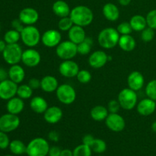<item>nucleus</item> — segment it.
Here are the masks:
<instances>
[{"label":"nucleus","instance_id":"obj_1","mask_svg":"<svg viewBox=\"0 0 156 156\" xmlns=\"http://www.w3.org/2000/svg\"><path fill=\"white\" fill-rule=\"evenodd\" d=\"M69 17L76 25L86 27L92 23L94 14L91 9L85 5H77L71 9Z\"/></svg>","mask_w":156,"mask_h":156},{"label":"nucleus","instance_id":"obj_2","mask_svg":"<svg viewBox=\"0 0 156 156\" xmlns=\"http://www.w3.org/2000/svg\"><path fill=\"white\" fill-rule=\"evenodd\" d=\"M120 34L117 28L109 27L104 28L100 31L98 36V44L102 48L110 50L118 45Z\"/></svg>","mask_w":156,"mask_h":156},{"label":"nucleus","instance_id":"obj_3","mask_svg":"<svg viewBox=\"0 0 156 156\" xmlns=\"http://www.w3.org/2000/svg\"><path fill=\"white\" fill-rule=\"evenodd\" d=\"M50 148V144L46 139L36 137L27 145L26 154L27 156H47Z\"/></svg>","mask_w":156,"mask_h":156},{"label":"nucleus","instance_id":"obj_4","mask_svg":"<svg viewBox=\"0 0 156 156\" xmlns=\"http://www.w3.org/2000/svg\"><path fill=\"white\" fill-rule=\"evenodd\" d=\"M21 40L24 45L33 48L41 41V34L34 25L24 26L21 31Z\"/></svg>","mask_w":156,"mask_h":156},{"label":"nucleus","instance_id":"obj_5","mask_svg":"<svg viewBox=\"0 0 156 156\" xmlns=\"http://www.w3.org/2000/svg\"><path fill=\"white\" fill-rule=\"evenodd\" d=\"M117 101L120 103V107L126 111H131L136 106L138 103V96L136 91L126 88L120 91L117 97Z\"/></svg>","mask_w":156,"mask_h":156},{"label":"nucleus","instance_id":"obj_6","mask_svg":"<svg viewBox=\"0 0 156 156\" xmlns=\"http://www.w3.org/2000/svg\"><path fill=\"white\" fill-rule=\"evenodd\" d=\"M23 50L18 44H7L4 51L2 53L3 59L9 65H15L21 61Z\"/></svg>","mask_w":156,"mask_h":156},{"label":"nucleus","instance_id":"obj_7","mask_svg":"<svg viewBox=\"0 0 156 156\" xmlns=\"http://www.w3.org/2000/svg\"><path fill=\"white\" fill-rule=\"evenodd\" d=\"M56 53L58 57L62 60L73 59L78 54L77 44L69 40L61 41L56 47Z\"/></svg>","mask_w":156,"mask_h":156},{"label":"nucleus","instance_id":"obj_8","mask_svg":"<svg viewBox=\"0 0 156 156\" xmlns=\"http://www.w3.org/2000/svg\"><path fill=\"white\" fill-rule=\"evenodd\" d=\"M56 94L59 101L65 105H72L76 99V90L69 84L64 83L59 85L56 91Z\"/></svg>","mask_w":156,"mask_h":156},{"label":"nucleus","instance_id":"obj_9","mask_svg":"<svg viewBox=\"0 0 156 156\" xmlns=\"http://www.w3.org/2000/svg\"><path fill=\"white\" fill-rule=\"evenodd\" d=\"M21 123L19 117L15 114H5L0 117V131L11 133L18 129Z\"/></svg>","mask_w":156,"mask_h":156},{"label":"nucleus","instance_id":"obj_10","mask_svg":"<svg viewBox=\"0 0 156 156\" xmlns=\"http://www.w3.org/2000/svg\"><path fill=\"white\" fill-rule=\"evenodd\" d=\"M105 121L107 127L110 130L115 133L121 132L126 126L124 118L118 114V113H110Z\"/></svg>","mask_w":156,"mask_h":156},{"label":"nucleus","instance_id":"obj_11","mask_svg":"<svg viewBox=\"0 0 156 156\" xmlns=\"http://www.w3.org/2000/svg\"><path fill=\"white\" fill-rule=\"evenodd\" d=\"M41 41L43 44L48 48L56 47L62 41V34L59 30L49 29L41 35Z\"/></svg>","mask_w":156,"mask_h":156},{"label":"nucleus","instance_id":"obj_12","mask_svg":"<svg viewBox=\"0 0 156 156\" xmlns=\"http://www.w3.org/2000/svg\"><path fill=\"white\" fill-rule=\"evenodd\" d=\"M18 84L8 79L0 82V98L5 101L15 97L18 91Z\"/></svg>","mask_w":156,"mask_h":156},{"label":"nucleus","instance_id":"obj_13","mask_svg":"<svg viewBox=\"0 0 156 156\" xmlns=\"http://www.w3.org/2000/svg\"><path fill=\"white\" fill-rule=\"evenodd\" d=\"M41 55L34 48H28L24 50L21 56V62L24 66L30 68L36 67L41 63Z\"/></svg>","mask_w":156,"mask_h":156},{"label":"nucleus","instance_id":"obj_14","mask_svg":"<svg viewBox=\"0 0 156 156\" xmlns=\"http://www.w3.org/2000/svg\"><path fill=\"white\" fill-rule=\"evenodd\" d=\"M79 70V64L72 59L63 60L59 66V73L66 78L76 77Z\"/></svg>","mask_w":156,"mask_h":156},{"label":"nucleus","instance_id":"obj_15","mask_svg":"<svg viewBox=\"0 0 156 156\" xmlns=\"http://www.w3.org/2000/svg\"><path fill=\"white\" fill-rule=\"evenodd\" d=\"M18 18L25 26L34 25L39 19V13L34 8H24L19 12Z\"/></svg>","mask_w":156,"mask_h":156},{"label":"nucleus","instance_id":"obj_16","mask_svg":"<svg viewBox=\"0 0 156 156\" xmlns=\"http://www.w3.org/2000/svg\"><path fill=\"white\" fill-rule=\"evenodd\" d=\"M108 61V56L103 50H96L88 57V64L94 69H101L105 66Z\"/></svg>","mask_w":156,"mask_h":156},{"label":"nucleus","instance_id":"obj_17","mask_svg":"<svg viewBox=\"0 0 156 156\" xmlns=\"http://www.w3.org/2000/svg\"><path fill=\"white\" fill-rule=\"evenodd\" d=\"M156 110L155 101L147 98L140 101L136 105V111L139 114L143 117H148L153 114Z\"/></svg>","mask_w":156,"mask_h":156},{"label":"nucleus","instance_id":"obj_18","mask_svg":"<svg viewBox=\"0 0 156 156\" xmlns=\"http://www.w3.org/2000/svg\"><path fill=\"white\" fill-rule=\"evenodd\" d=\"M128 88L138 91L143 88L145 84V79L143 75L139 71H133L127 77Z\"/></svg>","mask_w":156,"mask_h":156},{"label":"nucleus","instance_id":"obj_19","mask_svg":"<svg viewBox=\"0 0 156 156\" xmlns=\"http://www.w3.org/2000/svg\"><path fill=\"white\" fill-rule=\"evenodd\" d=\"M63 113L62 109L58 106L49 107L44 113V119L50 124H56L62 118Z\"/></svg>","mask_w":156,"mask_h":156},{"label":"nucleus","instance_id":"obj_20","mask_svg":"<svg viewBox=\"0 0 156 156\" xmlns=\"http://www.w3.org/2000/svg\"><path fill=\"white\" fill-rule=\"evenodd\" d=\"M69 40L76 44H79L86 38V33L83 27L74 25L68 31Z\"/></svg>","mask_w":156,"mask_h":156},{"label":"nucleus","instance_id":"obj_21","mask_svg":"<svg viewBox=\"0 0 156 156\" xmlns=\"http://www.w3.org/2000/svg\"><path fill=\"white\" fill-rule=\"evenodd\" d=\"M59 87L57 79L53 76H45L41 79V88L47 93H52L56 91Z\"/></svg>","mask_w":156,"mask_h":156},{"label":"nucleus","instance_id":"obj_22","mask_svg":"<svg viewBox=\"0 0 156 156\" xmlns=\"http://www.w3.org/2000/svg\"><path fill=\"white\" fill-rule=\"evenodd\" d=\"M9 79L16 84H20L25 78V72L24 68L18 64L11 66L9 71Z\"/></svg>","mask_w":156,"mask_h":156},{"label":"nucleus","instance_id":"obj_23","mask_svg":"<svg viewBox=\"0 0 156 156\" xmlns=\"http://www.w3.org/2000/svg\"><path fill=\"white\" fill-rule=\"evenodd\" d=\"M102 13H103L105 18L110 21H117L120 14L118 7L114 3L111 2L106 3L103 6Z\"/></svg>","mask_w":156,"mask_h":156},{"label":"nucleus","instance_id":"obj_24","mask_svg":"<svg viewBox=\"0 0 156 156\" xmlns=\"http://www.w3.org/2000/svg\"><path fill=\"white\" fill-rule=\"evenodd\" d=\"M24 108V101L19 97H14L9 99L6 104V109H7L8 113L15 114V115L21 114Z\"/></svg>","mask_w":156,"mask_h":156},{"label":"nucleus","instance_id":"obj_25","mask_svg":"<svg viewBox=\"0 0 156 156\" xmlns=\"http://www.w3.org/2000/svg\"><path fill=\"white\" fill-rule=\"evenodd\" d=\"M53 12L59 18L69 16L71 9L66 2L63 0H57L55 2L52 6Z\"/></svg>","mask_w":156,"mask_h":156},{"label":"nucleus","instance_id":"obj_26","mask_svg":"<svg viewBox=\"0 0 156 156\" xmlns=\"http://www.w3.org/2000/svg\"><path fill=\"white\" fill-rule=\"evenodd\" d=\"M30 107L34 112L39 114H44L49 108L47 101L41 96H35L32 98L30 101Z\"/></svg>","mask_w":156,"mask_h":156},{"label":"nucleus","instance_id":"obj_27","mask_svg":"<svg viewBox=\"0 0 156 156\" xmlns=\"http://www.w3.org/2000/svg\"><path fill=\"white\" fill-rule=\"evenodd\" d=\"M118 46L121 50L125 52H131L135 49L136 46L135 38L130 34L120 35L119 39Z\"/></svg>","mask_w":156,"mask_h":156},{"label":"nucleus","instance_id":"obj_28","mask_svg":"<svg viewBox=\"0 0 156 156\" xmlns=\"http://www.w3.org/2000/svg\"><path fill=\"white\" fill-rule=\"evenodd\" d=\"M108 108L102 105H97L94 106L90 111V115L91 117L97 122H101L106 120L107 117L109 114Z\"/></svg>","mask_w":156,"mask_h":156},{"label":"nucleus","instance_id":"obj_29","mask_svg":"<svg viewBox=\"0 0 156 156\" xmlns=\"http://www.w3.org/2000/svg\"><path fill=\"white\" fill-rule=\"evenodd\" d=\"M129 22L134 31H142L146 27H148L146 17L141 15H135L132 16Z\"/></svg>","mask_w":156,"mask_h":156},{"label":"nucleus","instance_id":"obj_30","mask_svg":"<svg viewBox=\"0 0 156 156\" xmlns=\"http://www.w3.org/2000/svg\"><path fill=\"white\" fill-rule=\"evenodd\" d=\"M9 148L10 152L13 155H21L26 153L27 146L21 140H14L12 141H11Z\"/></svg>","mask_w":156,"mask_h":156},{"label":"nucleus","instance_id":"obj_31","mask_svg":"<svg viewBox=\"0 0 156 156\" xmlns=\"http://www.w3.org/2000/svg\"><path fill=\"white\" fill-rule=\"evenodd\" d=\"M93 46V40L90 37H87L77 45L78 49V53L82 56H85V55L89 54L91 52V48Z\"/></svg>","mask_w":156,"mask_h":156},{"label":"nucleus","instance_id":"obj_32","mask_svg":"<svg viewBox=\"0 0 156 156\" xmlns=\"http://www.w3.org/2000/svg\"><path fill=\"white\" fill-rule=\"evenodd\" d=\"M19 40H21V32L15 29H11L8 30L4 35V41L7 44H18Z\"/></svg>","mask_w":156,"mask_h":156},{"label":"nucleus","instance_id":"obj_33","mask_svg":"<svg viewBox=\"0 0 156 156\" xmlns=\"http://www.w3.org/2000/svg\"><path fill=\"white\" fill-rule=\"evenodd\" d=\"M33 94V89L28 85V84H23L18 87V91H17V95L20 98L25 100L29 99L32 97Z\"/></svg>","mask_w":156,"mask_h":156},{"label":"nucleus","instance_id":"obj_34","mask_svg":"<svg viewBox=\"0 0 156 156\" xmlns=\"http://www.w3.org/2000/svg\"><path fill=\"white\" fill-rule=\"evenodd\" d=\"M90 147L92 152L97 154H102L107 150V143L101 139H94V142Z\"/></svg>","mask_w":156,"mask_h":156},{"label":"nucleus","instance_id":"obj_35","mask_svg":"<svg viewBox=\"0 0 156 156\" xmlns=\"http://www.w3.org/2000/svg\"><path fill=\"white\" fill-rule=\"evenodd\" d=\"M73 152V156H91L92 154L91 147L83 143L76 146Z\"/></svg>","mask_w":156,"mask_h":156},{"label":"nucleus","instance_id":"obj_36","mask_svg":"<svg viewBox=\"0 0 156 156\" xmlns=\"http://www.w3.org/2000/svg\"><path fill=\"white\" fill-rule=\"evenodd\" d=\"M73 25L74 23L69 16L60 18L59 21H58V28L61 31H69Z\"/></svg>","mask_w":156,"mask_h":156},{"label":"nucleus","instance_id":"obj_37","mask_svg":"<svg viewBox=\"0 0 156 156\" xmlns=\"http://www.w3.org/2000/svg\"><path fill=\"white\" fill-rule=\"evenodd\" d=\"M146 94L147 98L156 101V79L150 81L146 85Z\"/></svg>","mask_w":156,"mask_h":156},{"label":"nucleus","instance_id":"obj_38","mask_svg":"<svg viewBox=\"0 0 156 156\" xmlns=\"http://www.w3.org/2000/svg\"><path fill=\"white\" fill-rule=\"evenodd\" d=\"M91 74L88 70L82 69L79 70L76 76V79L79 81V82L82 84H87L91 80Z\"/></svg>","mask_w":156,"mask_h":156},{"label":"nucleus","instance_id":"obj_39","mask_svg":"<svg viewBox=\"0 0 156 156\" xmlns=\"http://www.w3.org/2000/svg\"><path fill=\"white\" fill-rule=\"evenodd\" d=\"M155 37V30L149 27H146L141 31V39L143 42H151Z\"/></svg>","mask_w":156,"mask_h":156},{"label":"nucleus","instance_id":"obj_40","mask_svg":"<svg viewBox=\"0 0 156 156\" xmlns=\"http://www.w3.org/2000/svg\"><path fill=\"white\" fill-rule=\"evenodd\" d=\"M117 30L120 35L130 34L133 32L132 27H131L129 22H127V21H123V22L118 24Z\"/></svg>","mask_w":156,"mask_h":156},{"label":"nucleus","instance_id":"obj_41","mask_svg":"<svg viewBox=\"0 0 156 156\" xmlns=\"http://www.w3.org/2000/svg\"><path fill=\"white\" fill-rule=\"evenodd\" d=\"M148 27L156 30V9L149 12L146 17Z\"/></svg>","mask_w":156,"mask_h":156},{"label":"nucleus","instance_id":"obj_42","mask_svg":"<svg viewBox=\"0 0 156 156\" xmlns=\"http://www.w3.org/2000/svg\"><path fill=\"white\" fill-rule=\"evenodd\" d=\"M11 141L7 133L0 131V149H6L9 148Z\"/></svg>","mask_w":156,"mask_h":156},{"label":"nucleus","instance_id":"obj_43","mask_svg":"<svg viewBox=\"0 0 156 156\" xmlns=\"http://www.w3.org/2000/svg\"><path fill=\"white\" fill-rule=\"evenodd\" d=\"M107 108H108L109 113H118V111H120V108H121V107H120L118 101L111 100L108 102Z\"/></svg>","mask_w":156,"mask_h":156},{"label":"nucleus","instance_id":"obj_44","mask_svg":"<svg viewBox=\"0 0 156 156\" xmlns=\"http://www.w3.org/2000/svg\"><path fill=\"white\" fill-rule=\"evenodd\" d=\"M24 24L21 22L19 20V18H16V19H14L12 21V29H15V30H18V31L21 32V30L24 29Z\"/></svg>","mask_w":156,"mask_h":156},{"label":"nucleus","instance_id":"obj_45","mask_svg":"<svg viewBox=\"0 0 156 156\" xmlns=\"http://www.w3.org/2000/svg\"><path fill=\"white\" fill-rule=\"evenodd\" d=\"M28 85L33 90L38 89V88H41V80L37 79V78H31L28 81Z\"/></svg>","mask_w":156,"mask_h":156},{"label":"nucleus","instance_id":"obj_46","mask_svg":"<svg viewBox=\"0 0 156 156\" xmlns=\"http://www.w3.org/2000/svg\"><path fill=\"white\" fill-rule=\"evenodd\" d=\"M48 139L49 140L52 142H54V143H57L58 141L60 139V136H59V133L56 130H51L48 133Z\"/></svg>","mask_w":156,"mask_h":156},{"label":"nucleus","instance_id":"obj_47","mask_svg":"<svg viewBox=\"0 0 156 156\" xmlns=\"http://www.w3.org/2000/svg\"><path fill=\"white\" fill-rule=\"evenodd\" d=\"M61 152H62V149L59 147V146H51L50 148V150H49V156H60Z\"/></svg>","mask_w":156,"mask_h":156},{"label":"nucleus","instance_id":"obj_48","mask_svg":"<svg viewBox=\"0 0 156 156\" xmlns=\"http://www.w3.org/2000/svg\"><path fill=\"white\" fill-rule=\"evenodd\" d=\"M94 139L95 138L92 135H91V134H87V135H85L82 137V143L87 145V146H91L92 143L94 142Z\"/></svg>","mask_w":156,"mask_h":156},{"label":"nucleus","instance_id":"obj_49","mask_svg":"<svg viewBox=\"0 0 156 156\" xmlns=\"http://www.w3.org/2000/svg\"><path fill=\"white\" fill-rule=\"evenodd\" d=\"M9 79V73L4 69H0V82Z\"/></svg>","mask_w":156,"mask_h":156},{"label":"nucleus","instance_id":"obj_50","mask_svg":"<svg viewBox=\"0 0 156 156\" xmlns=\"http://www.w3.org/2000/svg\"><path fill=\"white\" fill-rule=\"evenodd\" d=\"M60 156H73V152L69 149H62Z\"/></svg>","mask_w":156,"mask_h":156},{"label":"nucleus","instance_id":"obj_51","mask_svg":"<svg viewBox=\"0 0 156 156\" xmlns=\"http://www.w3.org/2000/svg\"><path fill=\"white\" fill-rule=\"evenodd\" d=\"M7 44H6L5 41L4 40H0V53H2L4 51V50L5 49Z\"/></svg>","mask_w":156,"mask_h":156},{"label":"nucleus","instance_id":"obj_52","mask_svg":"<svg viewBox=\"0 0 156 156\" xmlns=\"http://www.w3.org/2000/svg\"><path fill=\"white\" fill-rule=\"evenodd\" d=\"M131 1H132V0H118V2L120 3V5H121L122 6H127L130 4Z\"/></svg>","mask_w":156,"mask_h":156},{"label":"nucleus","instance_id":"obj_53","mask_svg":"<svg viewBox=\"0 0 156 156\" xmlns=\"http://www.w3.org/2000/svg\"><path fill=\"white\" fill-rule=\"evenodd\" d=\"M151 127H152V131L156 133V121L153 122V123H152V126H151Z\"/></svg>","mask_w":156,"mask_h":156},{"label":"nucleus","instance_id":"obj_54","mask_svg":"<svg viewBox=\"0 0 156 156\" xmlns=\"http://www.w3.org/2000/svg\"><path fill=\"white\" fill-rule=\"evenodd\" d=\"M4 156H15V155H4Z\"/></svg>","mask_w":156,"mask_h":156},{"label":"nucleus","instance_id":"obj_55","mask_svg":"<svg viewBox=\"0 0 156 156\" xmlns=\"http://www.w3.org/2000/svg\"><path fill=\"white\" fill-rule=\"evenodd\" d=\"M97 156H103V155H97Z\"/></svg>","mask_w":156,"mask_h":156},{"label":"nucleus","instance_id":"obj_56","mask_svg":"<svg viewBox=\"0 0 156 156\" xmlns=\"http://www.w3.org/2000/svg\"><path fill=\"white\" fill-rule=\"evenodd\" d=\"M0 29H1V24H0Z\"/></svg>","mask_w":156,"mask_h":156},{"label":"nucleus","instance_id":"obj_57","mask_svg":"<svg viewBox=\"0 0 156 156\" xmlns=\"http://www.w3.org/2000/svg\"><path fill=\"white\" fill-rule=\"evenodd\" d=\"M0 69H1V68H0Z\"/></svg>","mask_w":156,"mask_h":156},{"label":"nucleus","instance_id":"obj_58","mask_svg":"<svg viewBox=\"0 0 156 156\" xmlns=\"http://www.w3.org/2000/svg\"></svg>","mask_w":156,"mask_h":156}]
</instances>
